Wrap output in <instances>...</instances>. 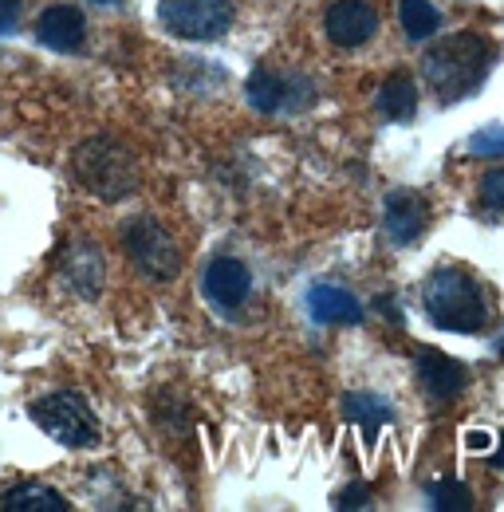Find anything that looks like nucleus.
<instances>
[{"mask_svg": "<svg viewBox=\"0 0 504 512\" xmlns=\"http://www.w3.org/2000/svg\"><path fill=\"white\" fill-rule=\"evenodd\" d=\"M493 60H497V48L481 32L465 28V32L441 36L438 44L426 48L422 75H426L430 91L438 95V103H461L489 79Z\"/></svg>", "mask_w": 504, "mask_h": 512, "instance_id": "nucleus-1", "label": "nucleus"}, {"mask_svg": "<svg viewBox=\"0 0 504 512\" xmlns=\"http://www.w3.org/2000/svg\"><path fill=\"white\" fill-rule=\"evenodd\" d=\"M422 308L441 331L477 335L493 320V304L485 296V284L465 268H438L422 284Z\"/></svg>", "mask_w": 504, "mask_h": 512, "instance_id": "nucleus-2", "label": "nucleus"}, {"mask_svg": "<svg viewBox=\"0 0 504 512\" xmlns=\"http://www.w3.org/2000/svg\"><path fill=\"white\" fill-rule=\"evenodd\" d=\"M71 174L79 178L83 190L103 201H123L138 190V158L115 134L83 138L71 150Z\"/></svg>", "mask_w": 504, "mask_h": 512, "instance_id": "nucleus-3", "label": "nucleus"}, {"mask_svg": "<svg viewBox=\"0 0 504 512\" xmlns=\"http://www.w3.org/2000/svg\"><path fill=\"white\" fill-rule=\"evenodd\" d=\"M32 422L60 446L87 449L99 442V422L91 414V402L79 390H52L40 402H32Z\"/></svg>", "mask_w": 504, "mask_h": 512, "instance_id": "nucleus-4", "label": "nucleus"}, {"mask_svg": "<svg viewBox=\"0 0 504 512\" xmlns=\"http://www.w3.org/2000/svg\"><path fill=\"white\" fill-rule=\"evenodd\" d=\"M123 245H126V253H130V260H134V268H138L142 276L158 280V284H166V280H174V276L182 272L178 241H174L170 229L158 225L154 217H134V221H126Z\"/></svg>", "mask_w": 504, "mask_h": 512, "instance_id": "nucleus-5", "label": "nucleus"}, {"mask_svg": "<svg viewBox=\"0 0 504 512\" xmlns=\"http://www.w3.org/2000/svg\"><path fill=\"white\" fill-rule=\"evenodd\" d=\"M233 0H162L158 24L178 40H221L233 28Z\"/></svg>", "mask_w": 504, "mask_h": 512, "instance_id": "nucleus-6", "label": "nucleus"}, {"mask_svg": "<svg viewBox=\"0 0 504 512\" xmlns=\"http://www.w3.org/2000/svg\"><path fill=\"white\" fill-rule=\"evenodd\" d=\"M201 292H205V300L217 312H237L252 292V276L249 268H245V260H237V256H213L205 264Z\"/></svg>", "mask_w": 504, "mask_h": 512, "instance_id": "nucleus-7", "label": "nucleus"}, {"mask_svg": "<svg viewBox=\"0 0 504 512\" xmlns=\"http://www.w3.org/2000/svg\"><path fill=\"white\" fill-rule=\"evenodd\" d=\"M323 32L335 48H363L378 32V12L367 0H335L323 12Z\"/></svg>", "mask_w": 504, "mask_h": 512, "instance_id": "nucleus-8", "label": "nucleus"}, {"mask_svg": "<svg viewBox=\"0 0 504 512\" xmlns=\"http://www.w3.org/2000/svg\"><path fill=\"white\" fill-rule=\"evenodd\" d=\"M245 91H249V103L260 115L300 111L296 99H292L296 91H300V95H315V87L308 79H300V75H280V71H272V67H256L249 75V83H245Z\"/></svg>", "mask_w": 504, "mask_h": 512, "instance_id": "nucleus-9", "label": "nucleus"}, {"mask_svg": "<svg viewBox=\"0 0 504 512\" xmlns=\"http://www.w3.org/2000/svg\"><path fill=\"white\" fill-rule=\"evenodd\" d=\"M430 225V205L414 190H390L382 201V229L394 245H414Z\"/></svg>", "mask_w": 504, "mask_h": 512, "instance_id": "nucleus-10", "label": "nucleus"}, {"mask_svg": "<svg viewBox=\"0 0 504 512\" xmlns=\"http://www.w3.org/2000/svg\"><path fill=\"white\" fill-rule=\"evenodd\" d=\"M36 40L52 52H79L83 40H87V20L71 4H52L36 20Z\"/></svg>", "mask_w": 504, "mask_h": 512, "instance_id": "nucleus-11", "label": "nucleus"}, {"mask_svg": "<svg viewBox=\"0 0 504 512\" xmlns=\"http://www.w3.org/2000/svg\"><path fill=\"white\" fill-rule=\"evenodd\" d=\"M418 383H422V390H426L434 402H453V398L469 386V375H465V367H461L457 359L422 347V351H418Z\"/></svg>", "mask_w": 504, "mask_h": 512, "instance_id": "nucleus-12", "label": "nucleus"}, {"mask_svg": "<svg viewBox=\"0 0 504 512\" xmlns=\"http://www.w3.org/2000/svg\"><path fill=\"white\" fill-rule=\"evenodd\" d=\"M63 280L71 284L75 296L95 300V296L103 292V256H99V245L75 241V245L63 253Z\"/></svg>", "mask_w": 504, "mask_h": 512, "instance_id": "nucleus-13", "label": "nucleus"}, {"mask_svg": "<svg viewBox=\"0 0 504 512\" xmlns=\"http://www.w3.org/2000/svg\"><path fill=\"white\" fill-rule=\"evenodd\" d=\"M308 308L319 323H359L363 320V304L339 288V284H315L308 292Z\"/></svg>", "mask_w": 504, "mask_h": 512, "instance_id": "nucleus-14", "label": "nucleus"}, {"mask_svg": "<svg viewBox=\"0 0 504 512\" xmlns=\"http://www.w3.org/2000/svg\"><path fill=\"white\" fill-rule=\"evenodd\" d=\"M378 115L390 123H410L418 115V87L406 71H394L378 87Z\"/></svg>", "mask_w": 504, "mask_h": 512, "instance_id": "nucleus-15", "label": "nucleus"}, {"mask_svg": "<svg viewBox=\"0 0 504 512\" xmlns=\"http://www.w3.org/2000/svg\"><path fill=\"white\" fill-rule=\"evenodd\" d=\"M0 509L4 512H67L71 505L63 501V493H56L52 485L20 481V485H12V489L0 493Z\"/></svg>", "mask_w": 504, "mask_h": 512, "instance_id": "nucleus-16", "label": "nucleus"}, {"mask_svg": "<svg viewBox=\"0 0 504 512\" xmlns=\"http://www.w3.org/2000/svg\"><path fill=\"white\" fill-rule=\"evenodd\" d=\"M343 418H347V422H359L363 434L375 438L378 430L394 418V410H390V402L378 398V394H343Z\"/></svg>", "mask_w": 504, "mask_h": 512, "instance_id": "nucleus-17", "label": "nucleus"}, {"mask_svg": "<svg viewBox=\"0 0 504 512\" xmlns=\"http://www.w3.org/2000/svg\"><path fill=\"white\" fill-rule=\"evenodd\" d=\"M398 20L406 40H430L441 28V12L430 0H398Z\"/></svg>", "mask_w": 504, "mask_h": 512, "instance_id": "nucleus-18", "label": "nucleus"}, {"mask_svg": "<svg viewBox=\"0 0 504 512\" xmlns=\"http://www.w3.org/2000/svg\"><path fill=\"white\" fill-rule=\"evenodd\" d=\"M430 509H438V512H465V509H473V493L457 481V477H441V481H434L430 489Z\"/></svg>", "mask_w": 504, "mask_h": 512, "instance_id": "nucleus-19", "label": "nucleus"}, {"mask_svg": "<svg viewBox=\"0 0 504 512\" xmlns=\"http://www.w3.org/2000/svg\"><path fill=\"white\" fill-rule=\"evenodd\" d=\"M477 205L485 209V213H493V217H501L504 213V170H485V178H481V190H477Z\"/></svg>", "mask_w": 504, "mask_h": 512, "instance_id": "nucleus-20", "label": "nucleus"}, {"mask_svg": "<svg viewBox=\"0 0 504 512\" xmlns=\"http://www.w3.org/2000/svg\"><path fill=\"white\" fill-rule=\"evenodd\" d=\"M473 154H504V127H485L469 138Z\"/></svg>", "mask_w": 504, "mask_h": 512, "instance_id": "nucleus-21", "label": "nucleus"}, {"mask_svg": "<svg viewBox=\"0 0 504 512\" xmlns=\"http://www.w3.org/2000/svg\"><path fill=\"white\" fill-rule=\"evenodd\" d=\"M335 509H371V489L367 485H347L335 497Z\"/></svg>", "mask_w": 504, "mask_h": 512, "instance_id": "nucleus-22", "label": "nucleus"}, {"mask_svg": "<svg viewBox=\"0 0 504 512\" xmlns=\"http://www.w3.org/2000/svg\"><path fill=\"white\" fill-rule=\"evenodd\" d=\"M20 20V0H0V32H12Z\"/></svg>", "mask_w": 504, "mask_h": 512, "instance_id": "nucleus-23", "label": "nucleus"}, {"mask_svg": "<svg viewBox=\"0 0 504 512\" xmlns=\"http://www.w3.org/2000/svg\"><path fill=\"white\" fill-rule=\"evenodd\" d=\"M489 446H493V438H489L485 430H469V434H465V449H469V453H485Z\"/></svg>", "mask_w": 504, "mask_h": 512, "instance_id": "nucleus-24", "label": "nucleus"}, {"mask_svg": "<svg viewBox=\"0 0 504 512\" xmlns=\"http://www.w3.org/2000/svg\"><path fill=\"white\" fill-rule=\"evenodd\" d=\"M489 465H493V469H504V438H501V446H497V453L489 457Z\"/></svg>", "mask_w": 504, "mask_h": 512, "instance_id": "nucleus-25", "label": "nucleus"}, {"mask_svg": "<svg viewBox=\"0 0 504 512\" xmlns=\"http://www.w3.org/2000/svg\"><path fill=\"white\" fill-rule=\"evenodd\" d=\"M493 351H497V355H501V359H504V331H501V335H497V339H493Z\"/></svg>", "mask_w": 504, "mask_h": 512, "instance_id": "nucleus-26", "label": "nucleus"}, {"mask_svg": "<svg viewBox=\"0 0 504 512\" xmlns=\"http://www.w3.org/2000/svg\"><path fill=\"white\" fill-rule=\"evenodd\" d=\"M103 4H107V0H103Z\"/></svg>", "mask_w": 504, "mask_h": 512, "instance_id": "nucleus-27", "label": "nucleus"}]
</instances>
